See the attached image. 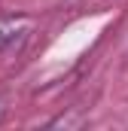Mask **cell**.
Masks as SVG:
<instances>
[{"label": "cell", "instance_id": "1", "mask_svg": "<svg viewBox=\"0 0 128 131\" xmlns=\"http://www.w3.org/2000/svg\"><path fill=\"white\" fill-rule=\"evenodd\" d=\"M28 28H31V18H28V15H9V18H0V49L12 46Z\"/></svg>", "mask_w": 128, "mask_h": 131}]
</instances>
